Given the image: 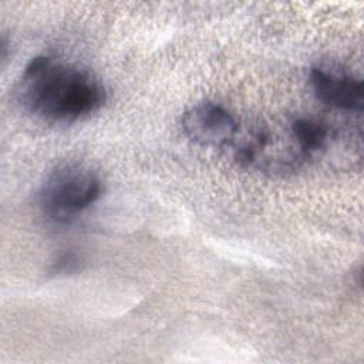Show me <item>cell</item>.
Returning a JSON list of instances; mask_svg holds the SVG:
<instances>
[{
    "instance_id": "obj_1",
    "label": "cell",
    "mask_w": 364,
    "mask_h": 364,
    "mask_svg": "<svg viewBox=\"0 0 364 364\" xmlns=\"http://www.w3.org/2000/svg\"><path fill=\"white\" fill-rule=\"evenodd\" d=\"M17 95L27 111L54 122L81 119L98 111L107 98L102 84L90 71L44 54L24 67Z\"/></svg>"
},
{
    "instance_id": "obj_2",
    "label": "cell",
    "mask_w": 364,
    "mask_h": 364,
    "mask_svg": "<svg viewBox=\"0 0 364 364\" xmlns=\"http://www.w3.org/2000/svg\"><path fill=\"white\" fill-rule=\"evenodd\" d=\"M101 195V181L81 164L54 168L38 191L41 210L55 222H70Z\"/></svg>"
},
{
    "instance_id": "obj_3",
    "label": "cell",
    "mask_w": 364,
    "mask_h": 364,
    "mask_svg": "<svg viewBox=\"0 0 364 364\" xmlns=\"http://www.w3.org/2000/svg\"><path fill=\"white\" fill-rule=\"evenodd\" d=\"M182 131L195 144L209 148L229 146L237 136L239 124L233 115L215 102H199L182 115Z\"/></svg>"
},
{
    "instance_id": "obj_4",
    "label": "cell",
    "mask_w": 364,
    "mask_h": 364,
    "mask_svg": "<svg viewBox=\"0 0 364 364\" xmlns=\"http://www.w3.org/2000/svg\"><path fill=\"white\" fill-rule=\"evenodd\" d=\"M310 85L316 97L337 109L361 112L364 84L340 68L316 65L310 70Z\"/></svg>"
},
{
    "instance_id": "obj_5",
    "label": "cell",
    "mask_w": 364,
    "mask_h": 364,
    "mask_svg": "<svg viewBox=\"0 0 364 364\" xmlns=\"http://www.w3.org/2000/svg\"><path fill=\"white\" fill-rule=\"evenodd\" d=\"M289 131L306 158L323 151L330 139V129L320 121L299 117L289 125Z\"/></svg>"
},
{
    "instance_id": "obj_6",
    "label": "cell",
    "mask_w": 364,
    "mask_h": 364,
    "mask_svg": "<svg viewBox=\"0 0 364 364\" xmlns=\"http://www.w3.org/2000/svg\"><path fill=\"white\" fill-rule=\"evenodd\" d=\"M78 256L74 252H64L57 256V259L51 263V272L55 274L60 273H71L78 269Z\"/></svg>"
}]
</instances>
